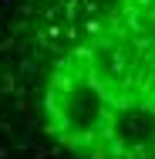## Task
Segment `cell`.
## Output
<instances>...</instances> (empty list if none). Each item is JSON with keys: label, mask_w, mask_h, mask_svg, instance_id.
<instances>
[{"label": "cell", "mask_w": 155, "mask_h": 159, "mask_svg": "<svg viewBox=\"0 0 155 159\" xmlns=\"http://www.w3.org/2000/svg\"><path fill=\"white\" fill-rule=\"evenodd\" d=\"M34 54L41 132L81 159H155V0H71Z\"/></svg>", "instance_id": "cell-1"}]
</instances>
